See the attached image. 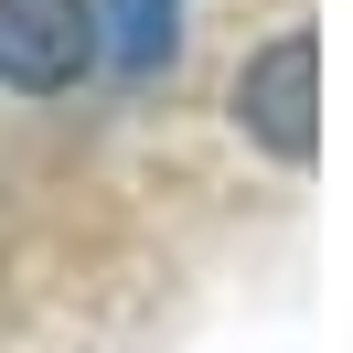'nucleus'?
Instances as JSON below:
<instances>
[{
    "instance_id": "1",
    "label": "nucleus",
    "mask_w": 353,
    "mask_h": 353,
    "mask_svg": "<svg viewBox=\"0 0 353 353\" xmlns=\"http://www.w3.org/2000/svg\"><path fill=\"white\" fill-rule=\"evenodd\" d=\"M236 129L257 139L268 161H289V172L321 150V43H310V32H279L268 54H246V75H236Z\"/></svg>"
},
{
    "instance_id": "2",
    "label": "nucleus",
    "mask_w": 353,
    "mask_h": 353,
    "mask_svg": "<svg viewBox=\"0 0 353 353\" xmlns=\"http://www.w3.org/2000/svg\"><path fill=\"white\" fill-rule=\"evenodd\" d=\"M97 65V11L86 0H0V86L65 97Z\"/></svg>"
},
{
    "instance_id": "3",
    "label": "nucleus",
    "mask_w": 353,
    "mask_h": 353,
    "mask_svg": "<svg viewBox=\"0 0 353 353\" xmlns=\"http://www.w3.org/2000/svg\"><path fill=\"white\" fill-rule=\"evenodd\" d=\"M97 11V43L118 54V75H161L182 54V0H86Z\"/></svg>"
}]
</instances>
